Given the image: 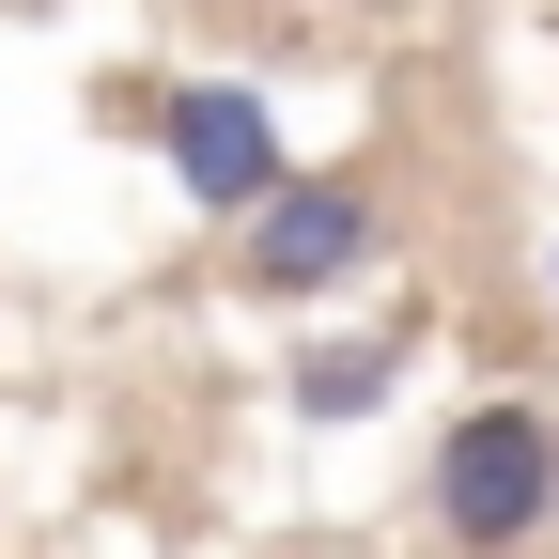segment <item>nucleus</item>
<instances>
[{"label": "nucleus", "instance_id": "obj_1", "mask_svg": "<svg viewBox=\"0 0 559 559\" xmlns=\"http://www.w3.org/2000/svg\"><path fill=\"white\" fill-rule=\"evenodd\" d=\"M544 513H559V419L544 404H466L436 436V528L466 559H513Z\"/></svg>", "mask_w": 559, "mask_h": 559}, {"label": "nucleus", "instance_id": "obj_2", "mask_svg": "<svg viewBox=\"0 0 559 559\" xmlns=\"http://www.w3.org/2000/svg\"><path fill=\"white\" fill-rule=\"evenodd\" d=\"M373 249H389V202L358 171H280L249 202V280L264 296H326V280H358Z\"/></svg>", "mask_w": 559, "mask_h": 559}, {"label": "nucleus", "instance_id": "obj_3", "mask_svg": "<svg viewBox=\"0 0 559 559\" xmlns=\"http://www.w3.org/2000/svg\"><path fill=\"white\" fill-rule=\"evenodd\" d=\"M156 140H171V187L202 202V218H249V202L280 187V109L249 79H171L156 94Z\"/></svg>", "mask_w": 559, "mask_h": 559}, {"label": "nucleus", "instance_id": "obj_4", "mask_svg": "<svg viewBox=\"0 0 559 559\" xmlns=\"http://www.w3.org/2000/svg\"><path fill=\"white\" fill-rule=\"evenodd\" d=\"M389 373H404V326H373V342H311V358H296V419H373Z\"/></svg>", "mask_w": 559, "mask_h": 559}]
</instances>
